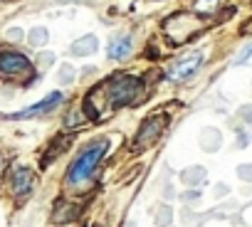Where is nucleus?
<instances>
[{"label":"nucleus","mask_w":252,"mask_h":227,"mask_svg":"<svg viewBox=\"0 0 252 227\" xmlns=\"http://www.w3.org/2000/svg\"><path fill=\"white\" fill-rule=\"evenodd\" d=\"M106 148H109V141H94L92 146H87L74 161H72V166H69V170H67V183L69 185H84L92 175H94V170H96V166L101 163V158L106 156Z\"/></svg>","instance_id":"obj_1"},{"label":"nucleus","mask_w":252,"mask_h":227,"mask_svg":"<svg viewBox=\"0 0 252 227\" xmlns=\"http://www.w3.org/2000/svg\"><path fill=\"white\" fill-rule=\"evenodd\" d=\"M141 91H144V82L139 77H129V74H121V77L111 79L106 86H101V94L106 96V109H111V111L136 101V96Z\"/></svg>","instance_id":"obj_2"},{"label":"nucleus","mask_w":252,"mask_h":227,"mask_svg":"<svg viewBox=\"0 0 252 227\" xmlns=\"http://www.w3.org/2000/svg\"><path fill=\"white\" fill-rule=\"evenodd\" d=\"M32 74V62L13 50H0V77L3 79H25Z\"/></svg>","instance_id":"obj_3"},{"label":"nucleus","mask_w":252,"mask_h":227,"mask_svg":"<svg viewBox=\"0 0 252 227\" xmlns=\"http://www.w3.org/2000/svg\"><path fill=\"white\" fill-rule=\"evenodd\" d=\"M203 62H205V55H203V52L186 55L183 59H178V62H173V64L168 67V79H171V82H186V79H190V77L203 67Z\"/></svg>","instance_id":"obj_4"},{"label":"nucleus","mask_w":252,"mask_h":227,"mask_svg":"<svg viewBox=\"0 0 252 227\" xmlns=\"http://www.w3.org/2000/svg\"><path fill=\"white\" fill-rule=\"evenodd\" d=\"M166 124H168V116H166V114H158V116L146 119V121H144V126L139 129L136 139H134V146H136V148H146V146H151V143L163 134Z\"/></svg>","instance_id":"obj_5"},{"label":"nucleus","mask_w":252,"mask_h":227,"mask_svg":"<svg viewBox=\"0 0 252 227\" xmlns=\"http://www.w3.org/2000/svg\"><path fill=\"white\" fill-rule=\"evenodd\" d=\"M62 99H64V94H62V91H52V94H50V96H45L42 101H37V104H32V106H28V109H23V111L10 114V119H13V121H23V119L40 116V114H47V111H52L57 104H62Z\"/></svg>","instance_id":"obj_6"},{"label":"nucleus","mask_w":252,"mask_h":227,"mask_svg":"<svg viewBox=\"0 0 252 227\" xmlns=\"http://www.w3.org/2000/svg\"><path fill=\"white\" fill-rule=\"evenodd\" d=\"M32 183H35V175H32L30 168L18 166L13 170V190H15V195H28L32 190Z\"/></svg>","instance_id":"obj_7"},{"label":"nucleus","mask_w":252,"mask_h":227,"mask_svg":"<svg viewBox=\"0 0 252 227\" xmlns=\"http://www.w3.org/2000/svg\"><path fill=\"white\" fill-rule=\"evenodd\" d=\"M131 47H134L131 35H121V37L111 40L109 42V59H126L131 55Z\"/></svg>","instance_id":"obj_8"},{"label":"nucleus","mask_w":252,"mask_h":227,"mask_svg":"<svg viewBox=\"0 0 252 227\" xmlns=\"http://www.w3.org/2000/svg\"><path fill=\"white\" fill-rule=\"evenodd\" d=\"M96 47H99V40H96L94 35H84V37H79V40L72 45V52L79 55V57H87V55H92Z\"/></svg>","instance_id":"obj_9"},{"label":"nucleus","mask_w":252,"mask_h":227,"mask_svg":"<svg viewBox=\"0 0 252 227\" xmlns=\"http://www.w3.org/2000/svg\"><path fill=\"white\" fill-rule=\"evenodd\" d=\"M28 40H30L32 45H37V47H40V45H45V42H47V30H45V28H35V30L30 32V37H28Z\"/></svg>","instance_id":"obj_10"},{"label":"nucleus","mask_w":252,"mask_h":227,"mask_svg":"<svg viewBox=\"0 0 252 227\" xmlns=\"http://www.w3.org/2000/svg\"><path fill=\"white\" fill-rule=\"evenodd\" d=\"M250 57H252V42H250V45H247V47H245V50H242V52L235 57V62H237V64H242V62H247Z\"/></svg>","instance_id":"obj_11"}]
</instances>
